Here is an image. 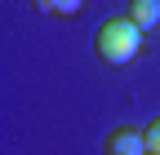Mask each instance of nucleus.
I'll list each match as a JSON object with an SVG mask.
<instances>
[{
    "label": "nucleus",
    "mask_w": 160,
    "mask_h": 155,
    "mask_svg": "<svg viewBox=\"0 0 160 155\" xmlns=\"http://www.w3.org/2000/svg\"><path fill=\"white\" fill-rule=\"evenodd\" d=\"M138 40H142V31L129 18H107L98 27V35H93V49H98V58L107 67H125V62L138 58Z\"/></svg>",
    "instance_id": "f257e3e1"
},
{
    "label": "nucleus",
    "mask_w": 160,
    "mask_h": 155,
    "mask_svg": "<svg viewBox=\"0 0 160 155\" xmlns=\"http://www.w3.org/2000/svg\"><path fill=\"white\" fill-rule=\"evenodd\" d=\"M107 155H147V142H142V129H129V124H120L107 133V142H102Z\"/></svg>",
    "instance_id": "f03ea898"
},
{
    "label": "nucleus",
    "mask_w": 160,
    "mask_h": 155,
    "mask_svg": "<svg viewBox=\"0 0 160 155\" xmlns=\"http://www.w3.org/2000/svg\"><path fill=\"white\" fill-rule=\"evenodd\" d=\"M129 22L138 27V31H156V22H160V0H129Z\"/></svg>",
    "instance_id": "7ed1b4c3"
},
{
    "label": "nucleus",
    "mask_w": 160,
    "mask_h": 155,
    "mask_svg": "<svg viewBox=\"0 0 160 155\" xmlns=\"http://www.w3.org/2000/svg\"><path fill=\"white\" fill-rule=\"evenodd\" d=\"M80 9H85V0H49V13H58V18H76Z\"/></svg>",
    "instance_id": "20e7f679"
},
{
    "label": "nucleus",
    "mask_w": 160,
    "mask_h": 155,
    "mask_svg": "<svg viewBox=\"0 0 160 155\" xmlns=\"http://www.w3.org/2000/svg\"><path fill=\"white\" fill-rule=\"evenodd\" d=\"M142 142H147V155H160V115L142 129Z\"/></svg>",
    "instance_id": "39448f33"
}]
</instances>
